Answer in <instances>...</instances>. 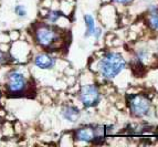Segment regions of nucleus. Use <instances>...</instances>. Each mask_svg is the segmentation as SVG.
Returning a JSON list of instances; mask_svg holds the SVG:
<instances>
[{
  "label": "nucleus",
  "instance_id": "f257e3e1",
  "mask_svg": "<svg viewBox=\"0 0 158 147\" xmlns=\"http://www.w3.org/2000/svg\"><path fill=\"white\" fill-rule=\"evenodd\" d=\"M125 65L126 62L119 53L111 52L101 59L98 69L105 79H114L124 70Z\"/></svg>",
  "mask_w": 158,
  "mask_h": 147
},
{
  "label": "nucleus",
  "instance_id": "f03ea898",
  "mask_svg": "<svg viewBox=\"0 0 158 147\" xmlns=\"http://www.w3.org/2000/svg\"><path fill=\"white\" fill-rule=\"evenodd\" d=\"M34 38L40 45L44 48H51L58 42L59 32L56 29H53L52 27L42 24L35 29Z\"/></svg>",
  "mask_w": 158,
  "mask_h": 147
},
{
  "label": "nucleus",
  "instance_id": "7ed1b4c3",
  "mask_svg": "<svg viewBox=\"0 0 158 147\" xmlns=\"http://www.w3.org/2000/svg\"><path fill=\"white\" fill-rule=\"evenodd\" d=\"M28 83L22 73L18 71H11L7 76V91L12 95L22 94L26 91Z\"/></svg>",
  "mask_w": 158,
  "mask_h": 147
},
{
  "label": "nucleus",
  "instance_id": "20e7f679",
  "mask_svg": "<svg viewBox=\"0 0 158 147\" xmlns=\"http://www.w3.org/2000/svg\"><path fill=\"white\" fill-rule=\"evenodd\" d=\"M80 100L85 107H92L100 101V91L95 85H84L80 92Z\"/></svg>",
  "mask_w": 158,
  "mask_h": 147
},
{
  "label": "nucleus",
  "instance_id": "39448f33",
  "mask_svg": "<svg viewBox=\"0 0 158 147\" xmlns=\"http://www.w3.org/2000/svg\"><path fill=\"white\" fill-rule=\"evenodd\" d=\"M129 107L132 113L136 116H145L150 108L149 101L143 95H134L129 100Z\"/></svg>",
  "mask_w": 158,
  "mask_h": 147
},
{
  "label": "nucleus",
  "instance_id": "423d86ee",
  "mask_svg": "<svg viewBox=\"0 0 158 147\" xmlns=\"http://www.w3.org/2000/svg\"><path fill=\"white\" fill-rule=\"evenodd\" d=\"M103 137V129H94L92 127L80 128L75 133V138L81 142H92L95 138Z\"/></svg>",
  "mask_w": 158,
  "mask_h": 147
},
{
  "label": "nucleus",
  "instance_id": "0eeeda50",
  "mask_svg": "<svg viewBox=\"0 0 158 147\" xmlns=\"http://www.w3.org/2000/svg\"><path fill=\"white\" fill-rule=\"evenodd\" d=\"M34 64L42 70H49L56 65V59L48 53H39L34 58Z\"/></svg>",
  "mask_w": 158,
  "mask_h": 147
},
{
  "label": "nucleus",
  "instance_id": "6e6552de",
  "mask_svg": "<svg viewBox=\"0 0 158 147\" xmlns=\"http://www.w3.org/2000/svg\"><path fill=\"white\" fill-rule=\"evenodd\" d=\"M62 115L65 120L70 122H75L79 118L80 112L77 107L74 106H65V107L62 110Z\"/></svg>",
  "mask_w": 158,
  "mask_h": 147
},
{
  "label": "nucleus",
  "instance_id": "1a4fd4ad",
  "mask_svg": "<svg viewBox=\"0 0 158 147\" xmlns=\"http://www.w3.org/2000/svg\"><path fill=\"white\" fill-rule=\"evenodd\" d=\"M85 23H86V33H85V37H90L94 34V31L96 29L95 27V21L91 15H85L84 17Z\"/></svg>",
  "mask_w": 158,
  "mask_h": 147
},
{
  "label": "nucleus",
  "instance_id": "9d476101",
  "mask_svg": "<svg viewBox=\"0 0 158 147\" xmlns=\"http://www.w3.org/2000/svg\"><path fill=\"white\" fill-rule=\"evenodd\" d=\"M61 17V13L56 10H51L45 15V20L48 22H51V23H54L59 20V18Z\"/></svg>",
  "mask_w": 158,
  "mask_h": 147
},
{
  "label": "nucleus",
  "instance_id": "9b49d317",
  "mask_svg": "<svg viewBox=\"0 0 158 147\" xmlns=\"http://www.w3.org/2000/svg\"><path fill=\"white\" fill-rule=\"evenodd\" d=\"M15 12H16L19 17H26V15H27L26 8H24V6H22V5L16 6V8H15Z\"/></svg>",
  "mask_w": 158,
  "mask_h": 147
},
{
  "label": "nucleus",
  "instance_id": "f8f14e48",
  "mask_svg": "<svg viewBox=\"0 0 158 147\" xmlns=\"http://www.w3.org/2000/svg\"><path fill=\"white\" fill-rule=\"evenodd\" d=\"M150 26L153 27L154 29L158 30V15H153V16L150 17Z\"/></svg>",
  "mask_w": 158,
  "mask_h": 147
},
{
  "label": "nucleus",
  "instance_id": "ddd939ff",
  "mask_svg": "<svg viewBox=\"0 0 158 147\" xmlns=\"http://www.w3.org/2000/svg\"><path fill=\"white\" fill-rule=\"evenodd\" d=\"M113 1L116 3H121V5H127V3L132 2L133 0H113Z\"/></svg>",
  "mask_w": 158,
  "mask_h": 147
},
{
  "label": "nucleus",
  "instance_id": "4468645a",
  "mask_svg": "<svg viewBox=\"0 0 158 147\" xmlns=\"http://www.w3.org/2000/svg\"><path fill=\"white\" fill-rule=\"evenodd\" d=\"M3 62H6V54L2 52H0V64Z\"/></svg>",
  "mask_w": 158,
  "mask_h": 147
}]
</instances>
